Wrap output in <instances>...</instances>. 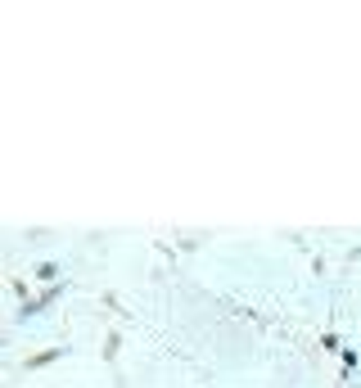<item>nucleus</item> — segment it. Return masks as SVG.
Returning a JSON list of instances; mask_svg holds the SVG:
<instances>
[]
</instances>
